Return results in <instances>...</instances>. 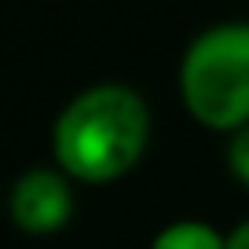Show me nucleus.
Returning <instances> with one entry per match:
<instances>
[{
    "instance_id": "nucleus-3",
    "label": "nucleus",
    "mask_w": 249,
    "mask_h": 249,
    "mask_svg": "<svg viewBox=\"0 0 249 249\" xmlns=\"http://www.w3.org/2000/svg\"><path fill=\"white\" fill-rule=\"evenodd\" d=\"M73 209L70 183L55 169H30L11 187V220L26 234H55Z\"/></svg>"
},
{
    "instance_id": "nucleus-4",
    "label": "nucleus",
    "mask_w": 249,
    "mask_h": 249,
    "mask_svg": "<svg viewBox=\"0 0 249 249\" xmlns=\"http://www.w3.org/2000/svg\"><path fill=\"white\" fill-rule=\"evenodd\" d=\"M150 249H227V238H220L216 227L202 220H176L154 234Z\"/></svg>"
},
{
    "instance_id": "nucleus-5",
    "label": "nucleus",
    "mask_w": 249,
    "mask_h": 249,
    "mask_svg": "<svg viewBox=\"0 0 249 249\" xmlns=\"http://www.w3.org/2000/svg\"><path fill=\"white\" fill-rule=\"evenodd\" d=\"M227 169L249 187V124L234 132V140L227 143Z\"/></svg>"
},
{
    "instance_id": "nucleus-6",
    "label": "nucleus",
    "mask_w": 249,
    "mask_h": 249,
    "mask_svg": "<svg viewBox=\"0 0 249 249\" xmlns=\"http://www.w3.org/2000/svg\"><path fill=\"white\" fill-rule=\"evenodd\" d=\"M227 249H249V220L238 224L231 234H227Z\"/></svg>"
},
{
    "instance_id": "nucleus-1",
    "label": "nucleus",
    "mask_w": 249,
    "mask_h": 249,
    "mask_svg": "<svg viewBox=\"0 0 249 249\" xmlns=\"http://www.w3.org/2000/svg\"><path fill=\"white\" fill-rule=\"evenodd\" d=\"M147 103L124 85H95L73 95L55 121L52 150L66 176L110 183L124 176L147 150Z\"/></svg>"
},
{
    "instance_id": "nucleus-2",
    "label": "nucleus",
    "mask_w": 249,
    "mask_h": 249,
    "mask_svg": "<svg viewBox=\"0 0 249 249\" xmlns=\"http://www.w3.org/2000/svg\"><path fill=\"white\" fill-rule=\"evenodd\" d=\"M187 114L213 132L249 124V22H220L191 40L179 62Z\"/></svg>"
}]
</instances>
